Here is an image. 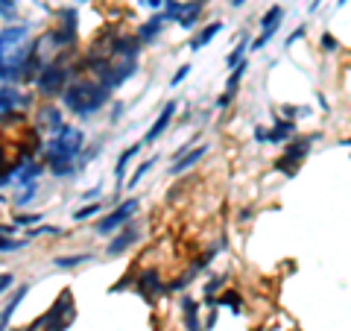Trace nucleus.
Instances as JSON below:
<instances>
[{
    "mask_svg": "<svg viewBox=\"0 0 351 331\" xmlns=\"http://www.w3.org/2000/svg\"><path fill=\"white\" fill-rule=\"evenodd\" d=\"M138 53H141L138 38H117L112 47L106 50V59L97 62L100 82L106 88H117L120 82H126L138 68Z\"/></svg>",
    "mask_w": 351,
    "mask_h": 331,
    "instance_id": "f257e3e1",
    "label": "nucleus"
},
{
    "mask_svg": "<svg viewBox=\"0 0 351 331\" xmlns=\"http://www.w3.org/2000/svg\"><path fill=\"white\" fill-rule=\"evenodd\" d=\"M85 147V135L76 126H59L47 144V164L56 176H71L76 170V156Z\"/></svg>",
    "mask_w": 351,
    "mask_h": 331,
    "instance_id": "f03ea898",
    "label": "nucleus"
},
{
    "mask_svg": "<svg viewBox=\"0 0 351 331\" xmlns=\"http://www.w3.org/2000/svg\"><path fill=\"white\" fill-rule=\"evenodd\" d=\"M29 27L27 24H9L6 30H0V80H9L18 71L27 68L29 59Z\"/></svg>",
    "mask_w": 351,
    "mask_h": 331,
    "instance_id": "7ed1b4c3",
    "label": "nucleus"
},
{
    "mask_svg": "<svg viewBox=\"0 0 351 331\" xmlns=\"http://www.w3.org/2000/svg\"><path fill=\"white\" fill-rule=\"evenodd\" d=\"M108 91H112V88H106L103 82H76V85L62 91V103L68 106L73 115L88 117V115L100 112V109L108 103V97H112Z\"/></svg>",
    "mask_w": 351,
    "mask_h": 331,
    "instance_id": "20e7f679",
    "label": "nucleus"
},
{
    "mask_svg": "<svg viewBox=\"0 0 351 331\" xmlns=\"http://www.w3.org/2000/svg\"><path fill=\"white\" fill-rule=\"evenodd\" d=\"M135 212H138V200H135V196H129V200L120 203L112 214H106L100 223H97V235H112L114 229H120L123 223H129V220L135 217Z\"/></svg>",
    "mask_w": 351,
    "mask_h": 331,
    "instance_id": "39448f33",
    "label": "nucleus"
},
{
    "mask_svg": "<svg viewBox=\"0 0 351 331\" xmlns=\"http://www.w3.org/2000/svg\"><path fill=\"white\" fill-rule=\"evenodd\" d=\"M68 73H71V71L62 68V65H47V68L38 73V80H36L38 91L47 94V97L62 94V91H64V82H68Z\"/></svg>",
    "mask_w": 351,
    "mask_h": 331,
    "instance_id": "423d86ee",
    "label": "nucleus"
},
{
    "mask_svg": "<svg viewBox=\"0 0 351 331\" xmlns=\"http://www.w3.org/2000/svg\"><path fill=\"white\" fill-rule=\"evenodd\" d=\"M199 12H202V0H191V3H176V0H170V6H167V18H176L184 30L196 27Z\"/></svg>",
    "mask_w": 351,
    "mask_h": 331,
    "instance_id": "0eeeda50",
    "label": "nucleus"
},
{
    "mask_svg": "<svg viewBox=\"0 0 351 331\" xmlns=\"http://www.w3.org/2000/svg\"><path fill=\"white\" fill-rule=\"evenodd\" d=\"M316 138H319V135H311V138H302V141H295V144H290L287 147V152H284V156L276 161V170H284V173H295V168H293V164L295 161H302L304 156H307V150H311V144H313V141Z\"/></svg>",
    "mask_w": 351,
    "mask_h": 331,
    "instance_id": "6e6552de",
    "label": "nucleus"
},
{
    "mask_svg": "<svg viewBox=\"0 0 351 331\" xmlns=\"http://www.w3.org/2000/svg\"><path fill=\"white\" fill-rule=\"evenodd\" d=\"M281 18H284V9L281 6H272L267 15H263V21H261V36L252 41V50H261L263 44H267L272 36L278 32V27H281Z\"/></svg>",
    "mask_w": 351,
    "mask_h": 331,
    "instance_id": "1a4fd4ad",
    "label": "nucleus"
},
{
    "mask_svg": "<svg viewBox=\"0 0 351 331\" xmlns=\"http://www.w3.org/2000/svg\"><path fill=\"white\" fill-rule=\"evenodd\" d=\"M173 115H176V100H170L167 106L161 109V115L156 117V124H152L149 132L144 135V144H152V141H158V138H161V132L170 126V117H173Z\"/></svg>",
    "mask_w": 351,
    "mask_h": 331,
    "instance_id": "9d476101",
    "label": "nucleus"
},
{
    "mask_svg": "<svg viewBox=\"0 0 351 331\" xmlns=\"http://www.w3.org/2000/svg\"><path fill=\"white\" fill-rule=\"evenodd\" d=\"M293 132V120H278L276 129L272 132H263V129H255V138L261 141V144H278V141H284Z\"/></svg>",
    "mask_w": 351,
    "mask_h": 331,
    "instance_id": "9b49d317",
    "label": "nucleus"
},
{
    "mask_svg": "<svg viewBox=\"0 0 351 331\" xmlns=\"http://www.w3.org/2000/svg\"><path fill=\"white\" fill-rule=\"evenodd\" d=\"M205 152H208V147H205V144H199V147H193L191 152H184V156H179V159L173 161L170 176H179V173H184V170H191L193 164H196V161H199V159L205 156Z\"/></svg>",
    "mask_w": 351,
    "mask_h": 331,
    "instance_id": "f8f14e48",
    "label": "nucleus"
},
{
    "mask_svg": "<svg viewBox=\"0 0 351 331\" xmlns=\"http://www.w3.org/2000/svg\"><path fill=\"white\" fill-rule=\"evenodd\" d=\"M27 100H29V97L15 91V88H0V117L9 115L18 106H27Z\"/></svg>",
    "mask_w": 351,
    "mask_h": 331,
    "instance_id": "ddd939ff",
    "label": "nucleus"
},
{
    "mask_svg": "<svg viewBox=\"0 0 351 331\" xmlns=\"http://www.w3.org/2000/svg\"><path fill=\"white\" fill-rule=\"evenodd\" d=\"M138 290L144 293V299H152V296L164 293V284L158 282V273H156V270H147V273L138 279Z\"/></svg>",
    "mask_w": 351,
    "mask_h": 331,
    "instance_id": "4468645a",
    "label": "nucleus"
},
{
    "mask_svg": "<svg viewBox=\"0 0 351 331\" xmlns=\"http://www.w3.org/2000/svg\"><path fill=\"white\" fill-rule=\"evenodd\" d=\"M38 173H41L38 161H24V164H18V168H12V179H18L21 185H27V182H36Z\"/></svg>",
    "mask_w": 351,
    "mask_h": 331,
    "instance_id": "2eb2a0df",
    "label": "nucleus"
},
{
    "mask_svg": "<svg viewBox=\"0 0 351 331\" xmlns=\"http://www.w3.org/2000/svg\"><path fill=\"white\" fill-rule=\"evenodd\" d=\"M135 240H138V231L135 229H123V231H120V235L112 240V244H108V255H120V252H123V249H129L132 244H135Z\"/></svg>",
    "mask_w": 351,
    "mask_h": 331,
    "instance_id": "dca6fc26",
    "label": "nucleus"
},
{
    "mask_svg": "<svg viewBox=\"0 0 351 331\" xmlns=\"http://www.w3.org/2000/svg\"><path fill=\"white\" fill-rule=\"evenodd\" d=\"M164 21H167V15H156V18H152V21H147V24H144V27H141V30H138V36H135V38H138L141 44H147V41H152V38H156V36H158V32L164 30Z\"/></svg>",
    "mask_w": 351,
    "mask_h": 331,
    "instance_id": "f3484780",
    "label": "nucleus"
},
{
    "mask_svg": "<svg viewBox=\"0 0 351 331\" xmlns=\"http://www.w3.org/2000/svg\"><path fill=\"white\" fill-rule=\"evenodd\" d=\"M27 293H29V288L24 284V288H18V293L12 296V299H9V305L3 308V314H0V331H6V328H9V319H12V314L18 311V305L24 302V296H27Z\"/></svg>",
    "mask_w": 351,
    "mask_h": 331,
    "instance_id": "a211bd4d",
    "label": "nucleus"
},
{
    "mask_svg": "<svg viewBox=\"0 0 351 331\" xmlns=\"http://www.w3.org/2000/svg\"><path fill=\"white\" fill-rule=\"evenodd\" d=\"M182 314H184V328L188 331H199V305L193 299H182Z\"/></svg>",
    "mask_w": 351,
    "mask_h": 331,
    "instance_id": "6ab92c4d",
    "label": "nucleus"
},
{
    "mask_svg": "<svg viewBox=\"0 0 351 331\" xmlns=\"http://www.w3.org/2000/svg\"><path fill=\"white\" fill-rule=\"evenodd\" d=\"M141 150V144H132L129 150L120 152V159H117V168H114V179H117V187L123 185V176H126V168H129V161L135 159V152Z\"/></svg>",
    "mask_w": 351,
    "mask_h": 331,
    "instance_id": "aec40b11",
    "label": "nucleus"
},
{
    "mask_svg": "<svg viewBox=\"0 0 351 331\" xmlns=\"http://www.w3.org/2000/svg\"><path fill=\"white\" fill-rule=\"evenodd\" d=\"M219 30H223V24H219V21H214V24H208V27L199 32V36H196V38L191 41V50H193V53H199V50L205 47V44H208V41H211V38L217 36Z\"/></svg>",
    "mask_w": 351,
    "mask_h": 331,
    "instance_id": "412c9836",
    "label": "nucleus"
},
{
    "mask_svg": "<svg viewBox=\"0 0 351 331\" xmlns=\"http://www.w3.org/2000/svg\"><path fill=\"white\" fill-rule=\"evenodd\" d=\"M91 261V255H64V258H53V264H56L59 270H71V267H80V264Z\"/></svg>",
    "mask_w": 351,
    "mask_h": 331,
    "instance_id": "4be33fe9",
    "label": "nucleus"
},
{
    "mask_svg": "<svg viewBox=\"0 0 351 331\" xmlns=\"http://www.w3.org/2000/svg\"><path fill=\"white\" fill-rule=\"evenodd\" d=\"M41 124H47L50 129H59V126H62L59 109H44V112H41Z\"/></svg>",
    "mask_w": 351,
    "mask_h": 331,
    "instance_id": "5701e85b",
    "label": "nucleus"
},
{
    "mask_svg": "<svg viewBox=\"0 0 351 331\" xmlns=\"http://www.w3.org/2000/svg\"><path fill=\"white\" fill-rule=\"evenodd\" d=\"M24 247H27V240H15V238H3V235H0V252H18Z\"/></svg>",
    "mask_w": 351,
    "mask_h": 331,
    "instance_id": "b1692460",
    "label": "nucleus"
},
{
    "mask_svg": "<svg viewBox=\"0 0 351 331\" xmlns=\"http://www.w3.org/2000/svg\"><path fill=\"white\" fill-rule=\"evenodd\" d=\"M36 191H38V185H36V182H27V185H24V194H18L15 203H18V205H27L32 196H36Z\"/></svg>",
    "mask_w": 351,
    "mask_h": 331,
    "instance_id": "393cba45",
    "label": "nucleus"
},
{
    "mask_svg": "<svg viewBox=\"0 0 351 331\" xmlns=\"http://www.w3.org/2000/svg\"><path fill=\"white\" fill-rule=\"evenodd\" d=\"M152 164H156V159H149V161H144V164H141V168L135 170V176H132V179H129V187H135V185H138L141 179H144V173H147V170L152 168Z\"/></svg>",
    "mask_w": 351,
    "mask_h": 331,
    "instance_id": "a878e982",
    "label": "nucleus"
},
{
    "mask_svg": "<svg viewBox=\"0 0 351 331\" xmlns=\"http://www.w3.org/2000/svg\"><path fill=\"white\" fill-rule=\"evenodd\" d=\"M97 212H100V205H82L80 212H73V220H88V217H94Z\"/></svg>",
    "mask_w": 351,
    "mask_h": 331,
    "instance_id": "bb28decb",
    "label": "nucleus"
},
{
    "mask_svg": "<svg viewBox=\"0 0 351 331\" xmlns=\"http://www.w3.org/2000/svg\"><path fill=\"white\" fill-rule=\"evenodd\" d=\"M219 305H228L232 311H240V296L237 293H226L223 299H219Z\"/></svg>",
    "mask_w": 351,
    "mask_h": 331,
    "instance_id": "cd10ccee",
    "label": "nucleus"
},
{
    "mask_svg": "<svg viewBox=\"0 0 351 331\" xmlns=\"http://www.w3.org/2000/svg\"><path fill=\"white\" fill-rule=\"evenodd\" d=\"M193 68H191V65H184V68H179V73H176L173 76V80H170V88H176V85H179V82H184V80H188V73H191Z\"/></svg>",
    "mask_w": 351,
    "mask_h": 331,
    "instance_id": "c85d7f7f",
    "label": "nucleus"
},
{
    "mask_svg": "<svg viewBox=\"0 0 351 331\" xmlns=\"http://www.w3.org/2000/svg\"><path fill=\"white\" fill-rule=\"evenodd\" d=\"M0 15H3V18H12V15H15V0H0Z\"/></svg>",
    "mask_w": 351,
    "mask_h": 331,
    "instance_id": "c756f323",
    "label": "nucleus"
},
{
    "mask_svg": "<svg viewBox=\"0 0 351 331\" xmlns=\"http://www.w3.org/2000/svg\"><path fill=\"white\" fill-rule=\"evenodd\" d=\"M15 284V279H12V273H0V293L3 290H9Z\"/></svg>",
    "mask_w": 351,
    "mask_h": 331,
    "instance_id": "7c9ffc66",
    "label": "nucleus"
},
{
    "mask_svg": "<svg viewBox=\"0 0 351 331\" xmlns=\"http://www.w3.org/2000/svg\"><path fill=\"white\" fill-rule=\"evenodd\" d=\"M38 220H41V214H21L18 223H38Z\"/></svg>",
    "mask_w": 351,
    "mask_h": 331,
    "instance_id": "2f4dec72",
    "label": "nucleus"
},
{
    "mask_svg": "<svg viewBox=\"0 0 351 331\" xmlns=\"http://www.w3.org/2000/svg\"><path fill=\"white\" fill-rule=\"evenodd\" d=\"M217 288H223V279H214V282H211V284H208V288H205V293L211 296V293H214Z\"/></svg>",
    "mask_w": 351,
    "mask_h": 331,
    "instance_id": "473e14b6",
    "label": "nucleus"
},
{
    "mask_svg": "<svg viewBox=\"0 0 351 331\" xmlns=\"http://www.w3.org/2000/svg\"><path fill=\"white\" fill-rule=\"evenodd\" d=\"M322 44H325V50H337V41H334L331 36H325V38H322Z\"/></svg>",
    "mask_w": 351,
    "mask_h": 331,
    "instance_id": "72a5a7b5",
    "label": "nucleus"
},
{
    "mask_svg": "<svg viewBox=\"0 0 351 331\" xmlns=\"http://www.w3.org/2000/svg\"><path fill=\"white\" fill-rule=\"evenodd\" d=\"M246 3V0H232V6H243Z\"/></svg>",
    "mask_w": 351,
    "mask_h": 331,
    "instance_id": "f704fd0d",
    "label": "nucleus"
}]
</instances>
